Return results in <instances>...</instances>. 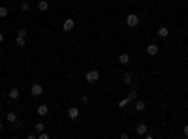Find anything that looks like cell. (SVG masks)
<instances>
[{
  "label": "cell",
  "instance_id": "2e32d148",
  "mask_svg": "<svg viewBox=\"0 0 188 139\" xmlns=\"http://www.w3.org/2000/svg\"><path fill=\"white\" fill-rule=\"evenodd\" d=\"M134 107H136V111H143V109H145V102H143V100H137V102L134 103Z\"/></svg>",
  "mask_w": 188,
  "mask_h": 139
},
{
  "label": "cell",
  "instance_id": "7402d4cb",
  "mask_svg": "<svg viewBox=\"0 0 188 139\" xmlns=\"http://www.w3.org/2000/svg\"><path fill=\"white\" fill-rule=\"evenodd\" d=\"M17 36H23V38H26V36H28V30H26V28H19Z\"/></svg>",
  "mask_w": 188,
  "mask_h": 139
},
{
  "label": "cell",
  "instance_id": "9c48e42d",
  "mask_svg": "<svg viewBox=\"0 0 188 139\" xmlns=\"http://www.w3.org/2000/svg\"><path fill=\"white\" fill-rule=\"evenodd\" d=\"M122 81H124V85H132V81H134V73H132V72H124Z\"/></svg>",
  "mask_w": 188,
  "mask_h": 139
},
{
  "label": "cell",
  "instance_id": "ac0fdd59",
  "mask_svg": "<svg viewBox=\"0 0 188 139\" xmlns=\"http://www.w3.org/2000/svg\"><path fill=\"white\" fill-rule=\"evenodd\" d=\"M8 13H10V10L6 8V6H0V19H4V17H8Z\"/></svg>",
  "mask_w": 188,
  "mask_h": 139
},
{
  "label": "cell",
  "instance_id": "44dd1931",
  "mask_svg": "<svg viewBox=\"0 0 188 139\" xmlns=\"http://www.w3.org/2000/svg\"><path fill=\"white\" fill-rule=\"evenodd\" d=\"M21 10H23V11H28V10H30V4L26 2V0H25V2H21Z\"/></svg>",
  "mask_w": 188,
  "mask_h": 139
},
{
  "label": "cell",
  "instance_id": "484cf974",
  "mask_svg": "<svg viewBox=\"0 0 188 139\" xmlns=\"http://www.w3.org/2000/svg\"><path fill=\"white\" fill-rule=\"evenodd\" d=\"M0 43H4V34H0Z\"/></svg>",
  "mask_w": 188,
  "mask_h": 139
},
{
  "label": "cell",
  "instance_id": "7c38bea8",
  "mask_svg": "<svg viewBox=\"0 0 188 139\" xmlns=\"http://www.w3.org/2000/svg\"><path fill=\"white\" fill-rule=\"evenodd\" d=\"M6 120H8L10 124H17V113H13V111H10V113L6 115Z\"/></svg>",
  "mask_w": 188,
  "mask_h": 139
},
{
  "label": "cell",
  "instance_id": "d6986e66",
  "mask_svg": "<svg viewBox=\"0 0 188 139\" xmlns=\"http://www.w3.org/2000/svg\"><path fill=\"white\" fill-rule=\"evenodd\" d=\"M128 103H130V98H124V100H121V102H119V107H121V109H124V107H128Z\"/></svg>",
  "mask_w": 188,
  "mask_h": 139
},
{
  "label": "cell",
  "instance_id": "5b68a950",
  "mask_svg": "<svg viewBox=\"0 0 188 139\" xmlns=\"http://www.w3.org/2000/svg\"><path fill=\"white\" fill-rule=\"evenodd\" d=\"M147 55H149V57H156V55H158V45L156 43H149L147 45Z\"/></svg>",
  "mask_w": 188,
  "mask_h": 139
},
{
  "label": "cell",
  "instance_id": "7a4b0ae2",
  "mask_svg": "<svg viewBox=\"0 0 188 139\" xmlns=\"http://www.w3.org/2000/svg\"><path fill=\"white\" fill-rule=\"evenodd\" d=\"M126 25L130 26V28H136V26L139 25V17L136 15V13H128V17H126Z\"/></svg>",
  "mask_w": 188,
  "mask_h": 139
},
{
  "label": "cell",
  "instance_id": "277c9868",
  "mask_svg": "<svg viewBox=\"0 0 188 139\" xmlns=\"http://www.w3.org/2000/svg\"><path fill=\"white\" fill-rule=\"evenodd\" d=\"M68 117H70L72 120H77V119H79V107H70V109H68Z\"/></svg>",
  "mask_w": 188,
  "mask_h": 139
},
{
  "label": "cell",
  "instance_id": "5bb4252c",
  "mask_svg": "<svg viewBox=\"0 0 188 139\" xmlns=\"http://www.w3.org/2000/svg\"><path fill=\"white\" fill-rule=\"evenodd\" d=\"M38 10L40 11H47L49 10V2H47V0H40L38 2Z\"/></svg>",
  "mask_w": 188,
  "mask_h": 139
},
{
  "label": "cell",
  "instance_id": "9a60e30c",
  "mask_svg": "<svg viewBox=\"0 0 188 139\" xmlns=\"http://www.w3.org/2000/svg\"><path fill=\"white\" fill-rule=\"evenodd\" d=\"M15 43H17L19 47H25V45H26V38H23V36H17V38H15Z\"/></svg>",
  "mask_w": 188,
  "mask_h": 139
},
{
  "label": "cell",
  "instance_id": "ba28073f",
  "mask_svg": "<svg viewBox=\"0 0 188 139\" xmlns=\"http://www.w3.org/2000/svg\"><path fill=\"white\" fill-rule=\"evenodd\" d=\"M19 96H21V94H19V88H17V87H11L10 92H8V98H10V100H19Z\"/></svg>",
  "mask_w": 188,
  "mask_h": 139
},
{
  "label": "cell",
  "instance_id": "8fae6325",
  "mask_svg": "<svg viewBox=\"0 0 188 139\" xmlns=\"http://www.w3.org/2000/svg\"><path fill=\"white\" fill-rule=\"evenodd\" d=\"M119 62H121L122 66L130 64V55H128V53H122V55H119Z\"/></svg>",
  "mask_w": 188,
  "mask_h": 139
},
{
  "label": "cell",
  "instance_id": "4fadbf2b",
  "mask_svg": "<svg viewBox=\"0 0 188 139\" xmlns=\"http://www.w3.org/2000/svg\"><path fill=\"white\" fill-rule=\"evenodd\" d=\"M158 36L160 38H168L169 36V28H168V26H160V28H158Z\"/></svg>",
  "mask_w": 188,
  "mask_h": 139
},
{
  "label": "cell",
  "instance_id": "603a6c76",
  "mask_svg": "<svg viewBox=\"0 0 188 139\" xmlns=\"http://www.w3.org/2000/svg\"><path fill=\"white\" fill-rule=\"evenodd\" d=\"M38 137L40 139H49V134H47V132H41V134H38Z\"/></svg>",
  "mask_w": 188,
  "mask_h": 139
},
{
  "label": "cell",
  "instance_id": "52a82bcc",
  "mask_svg": "<svg viewBox=\"0 0 188 139\" xmlns=\"http://www.w3.org/2000/svg\"><path fill=\"white\" fill-rule=\"evenodd\" d=\"M36 113L40 115V117H47L49 115V107L45 105V103H41V105H38V109H36Z\"/></svg>",
  "mask_w": 188,
  "mask_h": 139
},
{
  "label": "cell",
  "instance_id": "6da1fadb",
  "mask_svg": "<svg viewBox=\"0 0 188 139\" xmlns=\"http://www.w3.org/2000/svg\"><path fill=\"white\" fill-rule=\"evenodd\" d=\"M85 79H87V83H96V81H100V72H98V70H88L87 75H85Z\"/></svg>",
  "mask_w": 188,
  "mask_h": 139
},
{
  "label": "cell",
  "instance_id": "3957f363",
  "mask_svg": "<svg viewBox=\"0 0 188 139\" xmlns=\"http://www.w3.org/2000/svg\"><path fill=\"white\" fill-rule=\"evenodd\" d=\"M30 94L34 96V98H38V96H41V94H43V87H41L40 83H34V85H32V88H30Z\"/></svg>",
  "mask_w": 188,
  "mask_h": 139
},
{
  "label": "cell",
  "instance_id": "8992f818",
  "mask_svg": "<svg viewBox=\"0 0 188 139\" xmlns=\"http://www.w3.org/2000/svg\"><path fill=\"white\" fill-rule=\"evenodd\" d=\"M73 26H75V21L73 19H66L64 25H62V28H64V32H70V30H73Z\"/></svg>",
  "mask_w": 188,
  "mask_h": 139
},
{
  "label": "cell",
  "instance_id": "d4e9b609",
  "mask_svg": "<svg viewBox=\"0 0 188 139\" xmlns=\"http://www.w3.org/2000/svg\"><path fill=\"white\" fill-rule=\"evenodd\" d=\"M183 134H184V137H188V124H186V126L183 128Z\"/></svg>",
  "mask_w": 188,
  "mask_h": 139
},
{
  "label": "cell",
  "instance_id": "4316f807",
  "mask_svg": "<svg viewBox=\"0 0 188 139\" xmlns=\"http://www.w3.org/2000/svg\"><path fill=\"white\" fill-rule=\"evenodd\" d=\"M4 130V124H2V120H0V132H2Z\"/></svg>",
  "mask_w": 188,
  "mask_h": 139
},
{
  "label": "cell",
  "instance_id": "e0dca14e",
  "mask_svg": "<svg viewBox=\"0 0 188 139\" xmlns=\"http://www.w3.org/2000/svg\"><path fill=\"white\" fill-rule=\"evenodd\" d=\"M43 130H45V124L43 122H38L36 126H34V132H36V134H41Z\"/></svg>",
  "mask_w": 188,
  "mask_h": 139
},
{
  "label": "cell",
  "instance_id": "ffe728a7",
  "mask_svg": "<svg viewBox=\"0 0 188 139\" xmlns=\"http://www.w3.org/2000/svg\"><path fill=\"white\" fill-rule=\"evenodd\" d=\"M128 98H130V102L137 98V88H132V90H130V94H128Z\"/></svg>",
  "mask_w": 188,
  "mask_h": 139
},
{
  "label": "cell",
  "instance_id": "30bf717a",
  "mask_svg": "<svg viewBox=\"0 0 188 139\" xmlns=\"http://www.w3.org/2000/svg\"><path fill=\"white\" fill-rule=\"evenodd\" d=\"M136 134L137 135H145V134H147V124H137V126H136Z\"/></svg>",
  "mask_w": 188,
  "mask_h": 139
},
{
  "label": "cell",
  "instance_id": "cb8c5ba5",
  "mask_svg": "<svg viewBox=\"0 0 188 139\" xmlns=\"http://www.w3.org/2000/svg\"><path fill=\"white\" fill-rule=\"evenodd\" d=\"M81 103H83V105H87V103H88V96H81Z\"/></svg>",
  "mask_w": 188,
  "mask_h": 139
}]
</instances>
